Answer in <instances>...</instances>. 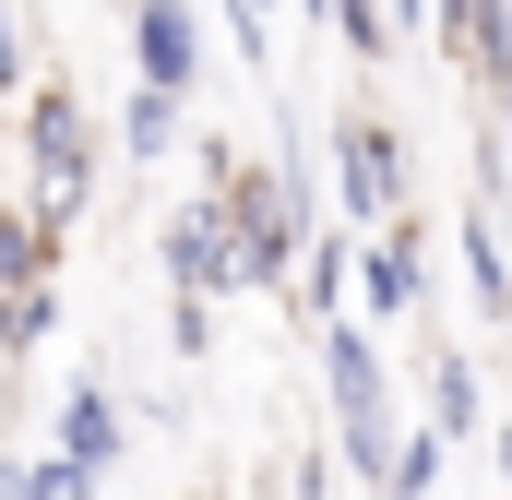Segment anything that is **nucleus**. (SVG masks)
<instances>
[{"label": "nucleus", "instance_id": "1", "mask_svg": "<svg viewBox=\"0 0 512 500\" xmlns=\"http://www.w3.org/2000/svg\"><path fill=\"white\" fill-rule=\"evenodd\" d=\"M322 370H334V429H346V465L382 489V465H393V405H382V358H370V334L322 322Z\"/></svg>", "mask_w": 512, "mask_h": 500}, {"label": "nucleus", "instance_id": "2", "mask_svg": "<svg viewBox=\"0 0 512 500\" xmlns=\"http://www.w3.org/2000/svg\"><path fill=\"white\" fill-rule=\"evenodd\" d=\"M227 203H239L251 286H286V274H298V250H310V191H298V155H286V167H262V179H227Z\"/></svg>", "mask_w": 512, "mask_h": 500}, {"label": "nucleus", "instance_id": "3", "mask_svg": "<svg viewBox=\"0 0 512 500\" xmlns=\"http://www.w3.org/2000/svg\"><path fill=\"white\" fill-rule=\"evenodd\" d=\"M167 274L203 286V298L251 286V250H239V203H227V191H203L191 215H167Z\"/></svg>", "mask_w": 512, "mask_h": 500}, {"label": "nucleus", "instance_id": "4", "mask_svg": "<svg viewBox=\"0 0 512 500\" xmlns=\"http://www.w3.org/2000/svg\"><path fill=\"white\" fill-rule=\"evenodd\" d=\"M72 215H84V108L36 96V227H72Z\"/></svg>", "mask_w": 512, "mask_h": 500}, {"label": "nucleus", "instance_id": "5", "mask_svg": "<svg viewBox=\"0 0 512 500\" xmlns=\"http://www.w3.org/2000/svg\"><path fill=\"white\" fill-rule=\"evenodd\" d=\"M334 155H346V203H358V215H393V203H405V143H393L382 120H346Z\"/></svg>", "mask_w": 512, "mask_h": 500}, {"label": "nucleus", "instance_id": "6", "mask_svg": "<svg viewBox=\"0 0 512 500\" xmlns=\"http://www.w3.org/2000/svg\"><path fill=\"white\" fill-rule=\"evenodd\" d=\"M131 48H143V84H179L203 72V36H191V0H131Z\"/></svg>", "mask_w": 512, "mask_h": 500}, {"label": "nucleus", "instance_id": "7", "mask_svg": "<svg viewBox=\"0 0 512 500\" xmlns=\"http://www.w3.org/2000/svg\"><path fill=\"white\" fill-rule=\"evenodd\" d=\"M60 453H72L84 477H108V465H120V405H108L96 381H84V393L60 405Z\"/></svg>", "mask_w": 512, "mask_h": 500}, {"label": "nucleus", "instance_id": "8", "mask_svg": "<svg viewBox=\"0 0 512 500\" xmlns=\"http://www.w3.org/2000/svg\"><path fill=\"white\" fill-rule=\"evenodd\" d=\"M358 286H370V310H382V322H393V310H417V250H405V239L358 250Z\"/></svg>", "mask_w": 512, "mask_h": 500}, {"label": "nucleus", "instance_id": "9", "mask_svg": "<svg viewBox=\"0 0 512 500\" xmlns=\"http://www.w3.org/2000/svg\"><path fill=\"white\" fill-rule=\"evenodd\" d=\"M120 131H131V155H167V143H179V84H143L120 108Z\"/></svg>", "mask_w": 512, "mask_h": 500}, {"label": "nucleus", "instance_id": "10", "mask_svg": "<svg viewBox=\"0 0 512 500\" xmlns=\"http://www.w3.org/2000/svg\"><path fill=\"white\" fill-rule=\"evenodd\" d=\"M465 274H477V310L501 322V310H512V274H501V239H489V215H465Z\"/></svg>", "mask_w": 512, "mask_h": 500}, {"label": "nucleus", "instance_id": "11", "mask_svg": "<svg viewBox=\"0 0 512 500\" xmlns=\"http://www.w3.org/2000/svg\"><path fill=\"white\" fill-rule=\"evenodd\" d=\"M429 405H441V441H465V429H477V370L441 358V370H429Z\"/></svg>", "mask_w": 512, "mask_h": 500}, {"label": "nucleus", "instance_id": "12", "mask_svg": "<svg viewBox=\"0 0 512 500\" xmlns=\"http://www.w3.org/2000/svg\"><path fill=\"white\" fill-rule=\"evenodd\" d=\"M382 489H393V500H417V489H441V429H417V441H393V465H382Z\"/></svg>", "mask_w": 512, "mask_h": 500}, {"label": "nucleus", "instance_id": "13", "mask_svg": "<svg viewBox=\"0 0 512 500\" xmlns=\"http://www.w3.org/2000/svg\"><path fill=\"white\" fill-rule=\"evenodd\" d=\"M322 12L346 24V48H358V60H382V0H322Z\"/></svg>", "mask_w": 512, "mask_h": 500}, {"label": "nucleus", "instance_id": "14", "mask_svg": "<svg viewBox=\"0 0 512 500\" xmlns=\"http://www.w3.org/2000/svg\"><path fill=\"white\" fill-rule=\"evenodd\" d=\"M12 489H36V500H72V489H84V465H72V453H48V465H12Z\"/></svg>", "mask_w": 512, "mask_h": 500}, {"label": "nucleus", "instance_id": "15", "mask_svg": "<svg viewBox=\"0 0 512 500\" xmlns=\"http://www.w3.org/2000/svg\"><path fill=\"white\" fill-rule=\"evenodd\" d=\"M24 72V36H12V0H0V84Z\"/></svg>", "mask_w": 512, "mask_h": 500}, {"label": "nucleus", "instance_id": "16", "mask_svg": "<svg viewBox=\"0 0 512 500\" xmlns=\"http://www.w3.org/2000/svg\"><path fill=\"white\" fill-rule=\"evenodd\" d=\"M262 12H274V0H262Z\"/></svg>", "mask_w": 512, "mask_h": 500}]
</instances>
